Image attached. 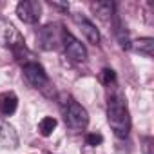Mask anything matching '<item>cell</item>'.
Listing matches in <instances>:
<instances>
[{
    "mask_svg": "<svg viewBox=\"0 0 154 154\" xmlns=\"http://www.w3.org/2000/svg\"><path fill=\"white\" fill-rule=\"evenodd\" d=\"M107 122L118 138H127L131 132V112L122 93H114L107 102Z\"/></svg>",
    "mask_w": 154,
    "mask_h": 154,
    "instance_id": "obj_1",
    "label": "cell"
},
{
    "mask_svg": "<svg viewBox=\"0 0 154 154\" xmlns=\"http://www.w3.org/2000/svg\"><path fill=\"white\" fill-rule=\"evenodd\" d=\"M0 45L6 47V49H9V51L15 54L17 60H20V62L24 60V63L31 62V60L26 58V56H31V53H29V49H27V45H26L24 36H22L20 31H18L9 20H6V18H0Z\"/></svg>",
    "mask_w": 154,
    "mask_h": 154,
    "instance_id": "obj_2",
    "label": "cell"
},
{
    "mask_svg": "<svg viewBox=\"0 0 154 154\" xmlns=\"http://www.w3.org/2000/svg\"><path fill=\"white\" fill-rule=\"evenodd\" d=\"M22 71H24V76H26L27 84H29L33 89L40 91L44 96H49V98L54 94V85H53V82L49 80L45 69H44L38 62L31 60V62L24 63V65H22Z\"/></svg>",
    "mask_w": 154,
    "mask_h": 154,
    "instance_id": "obj_3",
    "label": "cell"
},
{
    "mask_svg": "<svg viewBox=\"0 0 154 154\" xmlns=\"http://www.w3.org/2000/svg\"><path fill=\"white\" fill-rule=\"evenodd\" d=\"M63 118H65V125L72 132H82L89 125V112L85 111V107H82L78 102L72 100V98H69L65 102Z\"/></svg>",
    "mask_w": 154,
    "mask_h": 154,
    "instance_id": "obj_4",
    "label": "cell"
},
{
    "mask_svg": "<svg viewBox=\"0 0 154 154\" xmlns=\"http://www.w3.org/2000/svg\"><path fill=\"white\" fill-rule=\"evenodd\" d=\"M63 33H65V29L60 24H45L36 33V42L40 45V49H44V51H56L58 47H62Z\"/></svg>",
    "mask_w": 154,
    "mask_h": 154,
    "instance_id": "obj_5",
    "label": "cell"
},
{
    "mask_svg": "<svg viewBox=\"0 0 154 154\" xmlns=\"http://www.w3.org/2000/svg\"><path fill=\"white\" fill-rule=\"evenodd\" d=\"M62 47H63V51H65V56L69 58V60H72V62H76V63H84L85 60H87V49H85V45L76 38V36H72L71 33H63V40H62Z\"/></svg>",
    "mask_w": 154,
    "mask_h": 154,
    "instance_id": "obj_6",
    "label": "cell"
},
{
    "mask_svg": "<svg viewBox=\"0 0 154 154\" xmlns=\"http://www.w3.org/2000/svg\"><path fill=\"white\" fill-rule=\"evenodd\" d=\"M17 17L24 22V24H36L42 17V4L36 0H22L17 4Z\"/></svg>",
    "mask_w": 154,
    "mask_h": 154,
    "instance_id": "obj_7",
    "label": "cell"
},
{
    "mask_svg": "<svg viewBox=\"0 0 154 154\" xmlns=\"http://www.w3.org/2000/svg\"><path fill=\"white\" fill-rule=\"evenodd\" d=\"M72 18H74L76 26L80 27L82 35L85 36V40H87L89 44H93V45H98V44H100V31L96 29V26H94L89 18H85L84 15H74Z\"/></svg>",
    "mask_w": 154,
    "mask_h": 154,
    "instance_id": "obj_8",
    "label": "cell"
},
{
    "mask_svg": "<svg viewBox=\"0 0 154 154\" xmlns=\"http://www.w3.org/2000/svg\"><path fill=\"white\" fill-rule=\"evenodd\" d=\"M20 140H18V132L15 131L13 125H9L8 122H0V145L4 149L15 150L18 147Z\"/></svg>",
    "mask_w": 154,
    "mask_h": 154,
    "instance_id": "obj_9",
    "label": "cell"
},
{
    "mask_svg": "<svg viewBox=\"0 0 154 154\" xmlns=\"http://www.w3.org/2000/svg\"><path fill=\"white\" fill-rule=\"evenodd\" d=\"M18 107V98L13 91H6L0 94V114L2 116H11L15 114Z\"/></svg>",
    "mask_w": 154,
    "mask_h": 154,
    "instance_id": "obj_10",
    "label": "cell"
},
{
    "mask_svg": "<svg viewBox=\"0 0 154 154\" xmlns=\"http://www.w3.org/2000/svg\"><path fill=\"white\" fill-rule=\"evenodd\" d=\"M91 9H93V13H94L98 18H102L103 22H109V20H112V17H114V4H112V2H93V4H91Z\"/></svg>",
    "mask_w": 154,
    "mask_h": 154,
    "instance_id": "obj_11",
    "label": "cell"
},
{
    "mask_svg": "<svg viewBox=\"0 0 154 154\" xmlns=\"http://www.w3.org/2000/svg\"><path fill=\"white\" fill-rule=\"evenodd\" d=\"M131 47H132L136 53H140V54L150 58V56H152V51H154V40H152V38H140V40L132 42Z\"/></svg>",
    "mask_w": 154,
    "mask_h": 154,
    "instance_id": "obj_12",
    "label": "cell"
},
{
    "mask_svg": "<svg viewBox=\"0 0 154 154\" xmlns=\"http://www.w3.org/2000/svg\"><path fill=\"white\" fill-rule=\"evenodd\" d=\"M56 118H53V116H44L42 120H40V123H38V132H40V136H44V138H47V136H51L53 134V131L56 129Z\"/></svg>",
    "mask_w": 154,
    "mask_h": 154,
    "instance_id": "obj_13",
    "label": "cell"
},
{
    "mask_svg": "<svg viewBox=\"0 0 154 154\" xmlns=\"http://www.w3.org/2000/svg\"><path fill=\"white\" fill-rule=\"evenodd\" d=\"M85 141H87V145H91V147H98V145L103 141V136H102L100 132H89V134L85 136Z\"/></svg>",
    "mask_w": 154,
    "mask_h": 154,
    "instance_id": "obj_14",
    "label": "cell"
},
{
    "mask_svg": "<svg viewBox=\"0 0 154 154\" xmlns=\"http://www.w3.org/2000/svg\"><path fill=\"white\" fill-rule=\"evenodd\" d=\"M114 80H116V74H114L112 69H103V71H102V82H103L105 85H111Z\"/></svg>",
    "mask_w": 154,
    "mask_h": 154,
    "instance_id": "obj_15",
    "label": "cell"
}]
</instances>
